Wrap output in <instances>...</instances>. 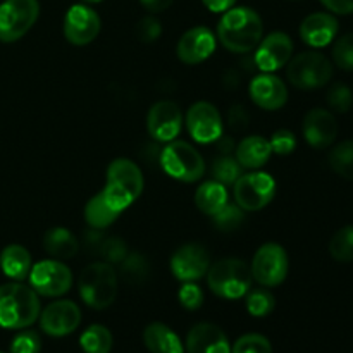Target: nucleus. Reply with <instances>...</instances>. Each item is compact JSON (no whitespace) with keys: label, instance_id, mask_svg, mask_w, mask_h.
Wrapping results in <instances>:
<instances>
[{"label":"nucleus","instance_id":"1","mask_svg":"<svg viewBox=\"0 0 353 353\" xmlns=\"http://www.w3.org/2000/svg\"><path fill=\"white\" fill-rule=\"evenodd\" d=\"M264 34V24L252 7H231L217 24V40L228 52L247 55L257 48Z\"/></svg>","mask_w":353,"mask_h":353},{"label":"nucleus","instance_id":"2","mask_svg":"<svg viewBox=\"0 0 353 353\" xmlns=\"http://www.w3.org/2000/svg\"><path fill=\"white\" fill-rule=\"evenodd\" d=\"M145 188V178L140 165L131 159L117 157L107 165L105 186L102 195L105 202L117 214H123L130 209Z\"/></svg>","mask_w":353,"mask_h":353},{"label":"nucleus","instance_id":"3","mask_svg":"<svg viewBox=\"0 0 353 353\" xmlns=\"http://www.w3.org/2000/svg\"><path fill=\"white\" fill-rule=\"evenodd\" d=\"M41 312L40 295L21 281L0 285V327L21 331L33 326Z\"/></svg>","mask_w":353,"mask_h":353},{"label":"nucleus","instance_id":"4","mask_svg":"<svg viewBox=\"0 0 353 353\" xmlns=\"http://www.w3.org/2000/svg\"><path fill=\"white\" fill-rule=\"evenodd\" d=\"M207 286L223 300H240L252 290L250 264L238 257H224L210 264L205 274Z\"/></svg>","mask_w":353,"mask_h":353},{"label":"nucleus","instance_id":"5","mask_svg":"<svg viewBox=\"0 0 353 353\" xmlns=\"http://www.w3.org/2000/svg\"><path fill=\"white\" fill-rule=\"evenodd\" d=\"M119 290V278L112 264L92 262L78 278V292L83 302L93 310H103L114 303Z\"/></svg>","mask_w":353,"mask_h":353},{"label":"nucleus","instance_id":"6","mask_svg":"<svg viewBox=\"0 0 353 353\" xmlns=\"http://www.w3.org/2000/svg\"><path fill=\"white\" fill-rule=\"evenodd\" d=\"M159 162L165 174L179 183L200 181L205 172V161L192 143L172 140L159 154Z\"/></svg>","mask_w":353,"mask_h":353},{"label":"nucleus","instance_id":"7","mask_svg":"<svg viewBox=\"0 0 353 353\" xmlns=\"http://www.w3.org/2000/svg\"><path fill=\"white\" fill-rule=\"evenodd\" d=\"M286 78L295 88L303 92L323 88L333 78V64L321 52H302L286 64Z\"/></svg>","mask_w":353,"mask_h":353},{"label":"nucleus","instance_id":"8","mask_svg":"<svg viewBox=\"0 0 353 353\" xmlns=\"http://www.w3.org/2000/svg\"><path fill=\"white\" fill-rule=\"evenodd\" d=\"M276 179L269 172L250 171L241 174L233 185L234 203L245 212H257L265 209L276 196Z\"/></svg>","mask_w":353,"mask_h":353},{"label":"nucleus","instance_id":"9","mask_svg":"<svg viewBox=\"0 0 353 353\" xmlns=\"http://www.w3.org/2000/svg\"><path fill=\"white\" fill-rule=\"evenodd\" d=\"M290 259L283 245L269 241L257 248L250 264L252 278L264 288H276L288 278Z\"/></svg>","mask_w":353,"mask_h":353},{"label":"nucleus","instance_id":"10","mask_svg":"<svg viewBox=\"0 0 353 353\" xmlns=\"http://www.w3.org/2000/svg\"><path fill=\"white\" fill-rule=\"evenodd\" d=\"M40 17L38 0H3L0 3V41L21 40Z\"/></svg>","mask_w":353,"mask_h":353},{"label":"nucleus","instance_id":"11","mask_svg":"<svg viewBox=\"0 0 353 353\" xmlns=\"http://www.w3.org/2000/svg\"><path fill=\"white\" fill-rule=\"evenodd\" d=\"M28 279H30V286L38 295L48 296V299H59L65 295L74 281L69 265L57 259H45L33 264Z\"/></svg>","mask_w":353,"mask_h":353},{"label":"nucleus","instance_id":"12","mask_svg":"<svg viewBox=\"0 0 353 353\" xmlns=\"http://www.w3.org/2000/svg\"><path fill=\"white\" fill-rule=\"evenodd\" d=\"M185 126L192 140L200 145H212L224 133L219 109L207 100H199L186 110Z\"/></svg>","mask_w":353,"mask_h":353},{"label":"nucleus","instance_id":"13","mask_svg":"<svg viewBox=\"0 0 353 353\" xmlns=\"http://www.w3.org/2000/svg\"><path fill=\"white\" fill-rule=\"evenodd\" d=\"M210 254L203 245L200 243H185L176 248L174 254L171 255V268L172 276L181 283H196L205 278L209 271Z\"/></svg>","mask_w":353,"mask_h":353},{"label":"nucleus","instance_id":"14","mask_svg":"<svg viewBox=\"0 0 353 353\" xmlns=\"http://www.w3.org/2000/svg\"><path fill=\"white\" fill-rule=\"evenodd\" d=\"M100 28H102V21L92 6L74 3L65 12L62 30L69 43L76 47H85L99 37Z\"/></svg>","mask_w":353,"mask_h":353},{"label":"nucleus","instance_id":"15","mask_svg":"<svg viewBox=\"0 0 353 353\" xmlns=\"http://www.w3.org/2000/svg\"><path fill=\"white\" fill-rule=\"evenodd\" d=\"M40 327L52 338H64L81 324V309L72 300H55L40 312Z\"/></svg>","mask_w":353,"mask_h":353},{"label":"nucleus","instance_id":"16","mask_svg":"<svg viewBox=\"0 0 353 353\" xmlns=\"http://www.w3.org/2000/svg\"><path fill=\"white\" fill-rule=\"evenodd\" d=\"M181 109L172 100H159L150 107L147 114V130L148 134L159 143H169L176 140L183 130Z\"/></svg>","mask_w":353,"mask_h":353},{"label":"nucleus","instance_id":"17","mask_svg":"<svg viewBox=\"0 0 353 353\" xmlns=\"http://www.w3.org/2000/svg\"><path fill=\"white\" fill-rule=\"evenodd\" d=\"M293 40L283 31H272L262 37L254 54V64L262 72H276L285 68L293 57Z\"/></svg>","mask_w":353,"mask_h":353},{"label":"nucleus","instance_id":"18","mask_svg":"<svg viewBox=\"0 0 353 353\" xmlns=\"http://www.w3.org/2000/svg\"><path fill=\"white\" fill-rule=\"evenodd\" d=\"M217 37L207 26H193L181 34L176 45V55L183 64L196 65L210 59L216 52Z\"/></svg>","mask_w":353,"mask_h":353},{"label":"nucleus","instance_id":"19","mask_svg":"<svg viewBox=\"0 0 353 353\" xmlns=\"http://www.w3.org/2000/svg\"><path fill=\"white\" fill-rule=\"evenodd\" d=\"M252 102L264 110H279L288 102L286 83L274 72H262L248 85Z\"/></svg>","mask_w":353,"mask_h":353},{"label":"nucleus","instance_id":"20","mask_svg":"<svg viewBox=\"0 0 353 353\" xmlns=\"http://www.w3.org/2000/svg\"><path fill=\"white\" fill-rule=\"evenodd\" d=\"M302 133L307 143L316 150L331 147L338 134L336 117L327 109L309 110L303 117Z\"/></svg>","mask_w":353,"mask_h":353},{"label":"nucleus","instance_id":"21","mask_svg":"<svg viewBox=\"0 0 353 353\" xmlns=\"http://www.w3.org/2000/svg\"><path fill=\"white\" fill-rule=\"evenodd\" d=\"M338 19L331 12L309 14L300 24V38L305 45L312 48H323L333 43L338 34Z\"/></svg>","mask_w":353,"mask_h":353},{"label":"nucleus","instance_id":"22","mask_svg":"<svg viewBox=\"0 0 353 353\" xmlns=\"http://www.w3.org/2000/svg\"><path fill=\"white\" fill-rule=\"evenodd\" d=\"M186 353H231L224 331L212 323H199L186 336Z\"/></svg>","mask_w":353,"mask_h":353},{"label":"nucleus","instance_id":"23","mask_svg":"<svg viewBox=\"0 0 353 353\" xmlns=\"http://www.w3.org/2000/svg\"><path fill=\"white\" fill-rule=\"evenodd\" d=\"M272 155L271 143L268 138L261 137V134H250L245 137L240 143L234 148V157L240 162L243 169H250V171H257L262 169L269 162Z\"/></svg>","mask_w":353,"mask_h":353},{"label":"nucleus","instance_id":"24","mask_svg":"<svg viewBox=\"0 0 353 353\" xmlns=\"http://www.w3.org/2000/svg\"><path fill=\"white\" fill-rule=\"evenodd\" d=\"M33 268L31 254L26 247L10 243L0 252V271L10 281H24Z\"/></svg>","mask_w":353,"mask_h":353},{"label":"nucleus","instance_id":"25","mask_svg":"<svg viewBox=\"0 0 353 353\" xmlns=\"http://www.w3.org/2000/svg\"><path fill=\"white\" fill-rule=\"evenodd\" d=\"M43 248L50 259H57V261H69L74 259L79 250L78 238L72 234L71 230L62 226L50 228L43 236Z\"/></svg>","mask_w":353,"mask_h":353},{"label":"nucleus","instance_id":"26","mask_svg":"<svg viewBox=\"0 0 353 353\" xmlns=\"http://www.w3.org/2000/svg\"><path fill=\"white\" fill-rule=\"evenodd\" d=\"M143 343L150 353H185L178 334L162 323H152L145 327Z\"/></svg>","mask_w":353,"mask_h":353},{"label":"nucleus","instance_id":"27","mask_svg":"<svg viewBox=\"0 0 353 353\" xmlns=\"http://www.w3.org/2000/svg\"><path fill=\"white\" fill-rule=\"evenodd\" d=\"M226 203H230L228 186L216 179L203 181L195 192V205L205 216H216Z\"/></svg>","mask_w":353,"mask_h":353},{"label":"nucleus","instance_id":"28","mask_svg":"<svg viewBox=\"0 0 353 353\" xmlns=\"http://www.w3.org/2000/svg\"><path fill=\"white\" fill-rule=\"evenodd\" d=\"M119 214L116 210H112L109 207V203L103 199L102 192H99L97 195H93L92 199L86 202L85 205V221L88 224V228L93 230H107L109 226H112L117 221Z\"/></svg>","mask_w":353,"mask_h":353},{"label":"nucleus","instance_id":"29","mask_svg":"<svg viewBox=\"0 0 353 353\" xmlns=\"http://www.w3.org/2000/svg\"><path fill=\"white\" fill-rule=\"evenodd\" d=\"M112 343V333L102 324H92L79 336V347L85 353H110Z\"/></svg>","mask_w":353,"mask_h":353},{"label":"nucleus","instance_id":"30","mask_svg":"<svg viewBox=\"0 0 353 353\" xmlns=\"http://www.w3.org/2000/svg\"><path fill=\"white\" fill-rule=\"evenodd\" d=\"M119 265L121 276L131 285H141L150 276V262L140 252H130Z\"/></svg>","mask_w":353,"mask_h":353},{"label":"nucleus","instance_id":"31","mask_svg":"<svg viewBox=\"0 0 353 353\" xmlns=\"http://www.w3.org/2000/svg\"><path fill=\"white\" fill-rule=\"evenodd\" d=\"M330 165L338 176L353 181V140L338 143L330 152Z\"/></svg>","mask_w":353,"mask_h":353},{"label":"nucleus","instance_id":"32","mask_svg":"<svg viewBox=\"0 0 353 353\" xmlns=\"http://www.w3.org/2000/svg\"><path fill=\"white\" fill-rule=\"evenodd\" d=\"M247 299H245V303H247V310L252 317H268L269 314H272L276 307V299L269 288H255L250 290L247 293Z\"/></svg>","mask_w":353,"mask_h":353},{"label":"nucleus","instance_id":"33","mask_svg":"<svg viewBox=\"0 0 353 353\" xmlns=\"http://www.w3.org/2000/svg\"><path fill=\"white\" fill-rule=\"evenodd\" d=\"M210 171H212V176L216 181L223 183L226 186L234 185V181L243 174V168H241L240 162L233 155H219L212 162V169Z\"/></svg>","mask_w":353,"mask_h":353},{"label":"nucleus","instance_id":"34","mask_svg":"<svg viewBox=\"0 0 353 353\" xmlns=\"http://www.w3.org/2000/svg\"><path fill=\"white\" fill-rule=\"evenodd\" d=\"M330 254L336 262H353V226H345L333 234Z\"/></svg>","mask_w":353,"mask_h":353},{"label":"nucleus","instance_id":"35","mask_svg":"<svg viewBox=\"0 0 353 353\" xmlns=\"http://www.w3.org/2000/svg\"><path fill=\"white\" fill-rule=\"evenodd\" d=\"M212 223L223 233L236 231L245 223V210L240 209L236 203H233V205L226 203L216 216H212Z\"/></svg>","mask_w":353,"mask_h":353},{"label":"nucleus","instance_id":"36","mask_svg":"<svg viewBox=\"0 0 353 353\" xmlns=\"http://www.w3.org/2000/svg\"><path fill=\"white\" fill-rule=\"evenodd\" d=\"M128 254L130 250H128L126 241L117 236H105L99 248V255L102 257V261L112 265H119Z\"/></svg>","mask_w":353,"mask_h":353},{"label":"nucleus","instance_id":"37","mask_svg":"<svg viewBox=\"0 0 353 353\" xmlns=\"http://www.w3.org/2000/svg\"><path fill=\"white\" fill-rule=\"evenodd\" d=\"M231 353H272V345L264 334L248 333L234 341Z\"/></svg>","mask_w":353,"mask_h":353},{"label":"nucleus","instance_id":"38","mask_svg":"<svg viewBox=\"0 0 353 353\" xmlns=\"http://www.w3.org/2000/svg\"><path fill=\"white\" fill-rule=\"evenodd\" d=\"M333 61L343 71H353V33L343 34L334 41Z\"/></svg>","mask_w":353,"mask_h":353},{"label":"nucleus","instance_id":"39","mask_svg":"<svg viewBox=\"0 0 353 353\" xmlns=\"http://www.w3.org/2000/svg\"><path fill=\"white\" fill-rule=\"evenodd\" d=\"M10 353H40L41 352V338L33 330H21L12 338L9 347Z\"/></svg>","mask_w":353,"mask_h":353},{"label":"nucleus","instance_id":"40","mask_svg":"<svg viewBox=\"0 0 353 353\" xmlns=\"http://www.w3.org/2000/svg\"><path fill=\"white\" fill-rule=\"evenodd\" d=\"M326 100H327V105H330L331 109L336 110V112L345 114L352 109L353 93L347 85H343V83H336V85H333L330 88V92H327L326 95Z\"/></svg>","mask_w":353,"mask_h":353},{"label":"nucleus","instance_id":"41","mask_svg":"<svg viewBox=\"0 0 353 353\" xmlns=\"http://www.w3.org/2000/svg\"><path fill=\"white\" fill-rule=\"evenodd\" d=\"M178 300L183 309L199 310L203 305L205 295L196 283H183L181 288L178 290Z\"/></svg>","mask_w":353,"mask_h":353},{"label":"nucleus","instance_id":"42","mask_svg":"<svg viewBox=\"0 0 353 353\" xmlns=\"http://www.w3.org/2000/svg\"><path fill=\"white\" fill-rule=\"evenodd\" d=\"M134 34L143 43H154L159 40L162 34V24L157 17L145 16L138 21L137 28H134Z\"/></svg>","mask_w":353,"mask_h":353},{"label":"nucleus","instance_id":"43","mask_svg":"<svg viewBox=\"0 0 353 353\" xmlns=\"http://www.w3.org/2000/svg\"><path fill=\"white\" fill-rule=\"evenodd\" d=\"M269 143H271L272 154L285 157V155H290L295 152L296 137L293 134V131H290V130H278L272 133Z\"/></svg>","mask_w":353,"mask_h":353},{"label":"nucleus","instance_id":"44","mask_svg":"<svg viewBox=\"0 0 353 353\" xmlns=\"http://www.w3.org/2000/svg\"><path fill=\"white\" fill-rule=\"evenodd\" d=\"M228 124L233 131H243L250 124V114L243 105H233L228 110Z\"/></svg>","mask_w":353,"mask_h":353},{"label":"nucleus","instance_id":"45","mask_svg":"<svg viewBox=\"0 0 353 353\" xmlns=\"http://www.w3.org/2000/svg\"><path fill=\"white\" fill-rule=\"evenodd\" d=\"M321 3L331 14H340V16L353 14V0H321Z\"/></svg>","mask_w":353,"mask_h":353},{"label":"nucleus","instance_id":"46","mask_svg":"<svg viewBox=\"0 0 353 353\" xmlns=\"http://www.w3.org/2000/svg\"><path fill=\"white\" fill-rule=\"evenodd\" d=\"M140 3L150 14H161L168 10L174 3V0H140Z\"/></svg>","mask_w":353,"mask_h":353},{"label":"nucleus","instance_id":"47","mask_svg":"<svg viewBox=\"0 0 353 353\" xmlns=\"http://www.w3.org/2000/svg\"><path fill=\"white\" fill-rule=\"evenodd\" d=\"M203 6L214 14H224L226 10H230L231 7H234L236 0H202Z\"/></svg>","mask_w":353,"mask_h":353},{"label":"nucleus","instance_id":"48","mask_svg":"<svg viewBox=\"0 0 353 353\" xmlns=\"http://www.w3.org/2000/svg\"><path fill=\"white\" fill-rule=\"evenodd\" d=\"M216 147L217 150H219L221 155H231L234 152V148H236V143H234V140L231 137H228V134H221L219 138H217L216 141Z\"/></svg>","mask_w":353,"mask_h":353},{"label":"nucleus","instance_id":"49","mask_svg":"<svg viewBox=\"0 0 353 353\" xmlns=\"http://www.w3.org/2000/svg\"><path fill=\"white\" fill-rule=\"evenodd\" d=\"M83 3H86V6H93V3H100L103 2V0H81Z\"/></svg>","mask_w":353,"mask_h":353},{"label":"nucleus","instance_id":"50","mask_svg":"<svg viewBox=\"0 0 353 353\" xmlns=\"http://www.w3.org/2000/svg\"><path fill=\"white\" fill-rule=\"evenodd\" d=\"M0 353H2V352H0Z\"/></svg>","mask_w":353,"mask_h":353}]
</instances>
